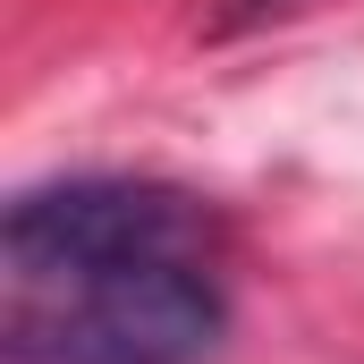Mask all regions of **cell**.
<instances>
[{
    "instance_id": "cell-2",
    "label": "cell",
    "mask_w": 364,
    "mask_h": 364,
    "mask_svg": "<svg viewBox=\"0 0 364 364\" xmlns=\"http://www.w3.org/2000/svg\"><path fill=\"white\" fill-rule=\"evenodd\" d=\"M237 9H246V17H263V9H288V0H237Z\"/></svg>"
},
{
    "instance_id": "cell-1",
    "label": "cell",
    "mask_w": 364,
    "mask_h": 364,
    "mask_svg": "<svg viewBox=\"0 0 364 364\" xmlns=\"http://www.w3.org/2000/svg\"><path fill=\"white\" fill-rule=\"evenodd\" d=\"M203 203L144 178L26 186L0 220L9 364H203L229 331Z\"/></svg>"
}]
</instances>
